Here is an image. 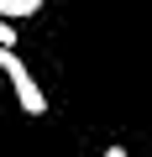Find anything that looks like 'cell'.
<instances>
[{
  "mask_svg": "<svg viewBox=\"0 0 152 157\" xmlns=\"http://www.w3.org/2000/svg\"><path fill=\"white\" fill-rule=\"evenodd\" d=\"M0 68H6V78H11V89H16V100H21L26 115H47V94H42L37 78L26 73V63H21L16 52H0Z\"/></svg>",
  "mask_w": 152,
  "mask_h": 157,
  "instance_id": "6da1fadb",
  "label": "cell"
},
{
  "mask_svg": "<svg viewBox=\"0 0 152 157\" xmlns=\"http://www.w3.org/2000/svg\"><path fill=\"white\" fill-rule=\"evenodd\" d=\"M42 11V0H0V21H26V16H37Z\"/></svg>",
  "mask_w": 152,
  "mask_h": 157,
  "instance_id": "7a4b0ae2",
  "label": "cell"
},
{
  "mask_svg": "<svg viewBox=\"0 0 152 157\" xmlns=\"http://www.w3.org/2000/svg\"><path fill=\"white\" fill-rule=\"evenodd\" d=\"M16 42H21V26L0 21V52H16Z\"/></svg>",
  "mask_w": 152,
  "mask_h": 157,
  "instance_id": "3957f363",
  "label": "cell"
},
{
  "mask_svg": "<svg viewBox=\"0 0 152 157\" xmlns=\"http://www.w3.org/2000/svg\"><path fill=\"white\" fill-rule=\"evenodd\" d=\"M105 157H131V152L126 147H105Z\"/></svg>",
  "mask_w": 152,
  "mask_h": 157,
  "instance_id": "277c9868",
  "label": "cell"
}]
</instances>
